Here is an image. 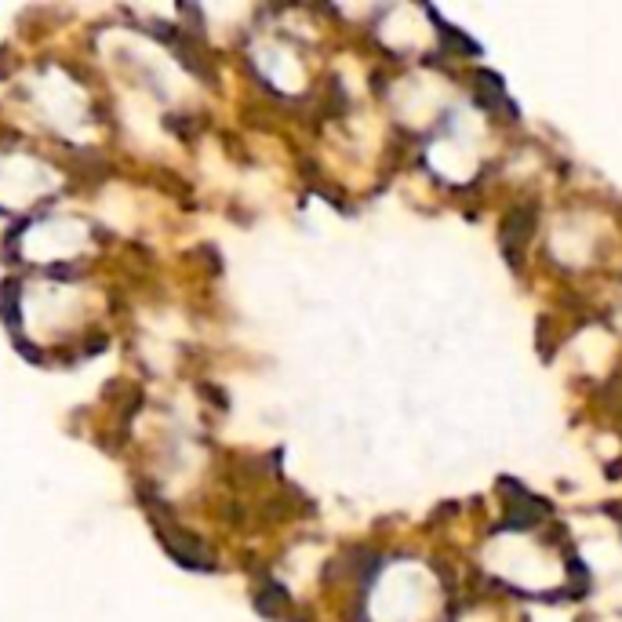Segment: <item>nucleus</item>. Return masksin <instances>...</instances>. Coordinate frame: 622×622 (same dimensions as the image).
<instances>
[{
    "mask_svg": "<svg viewBox=\"0 0 622 622\" xmlns=\"http://www.w3.org/2000/svg\"><path fill=\"white\" fill-rule=\"evenodd\" d=\"M510 499H506V528H513V532H524V528H532V524H539V517L550 506L542 499H535V495L521 492L517 484H510Z\"/></svg>",
    "mask_w": 622,
    "mask_h": 622,
    "instance_id": "f257e3e1",
    "label": "nucleus"
},
{
    "mask_svg": "<svg viewBox=\"0 0 622 622\" xmlns=\"http://www.w3.org/2000/svg\"><path fill=\"white\" fill-rule=\"evenodd\" d=\"M532 230H535V211L532 208H513L510 219H506V226H502V248H506V255H510L513 262L521 259V248L528 244Z\"/></svg>",
    "mask_w": 622,
    "mask_h": 622,
    "instance_id": "f03ea898",
    "label": "nucleus"
},
{
    "mask_svg": "<svg viewBox=\"0 0 622 622\" xmlns=\"http://www.w3.org/2000/svg\"><path fill=\"white\" fill-rule=\"evenodd\" d=\"M161 539L168 542L171 557L179 564H186V568H211V557H208V546H204L201 539H193V535L179 532L175 528V535L171 532H161Z\"/></svg>",
    "mask_w": 622,
    "mask_h": 622,
    "instance_id": "7ed1b4c3",
    "label": "nucleus"
},
{
    "mask_svg": "<svg viewBox=\"0 0 622 622\" xmlns=\"http://www.w3.org/2000/svg\"><path fill=\"white\" fill-rule=\"evenodd\" d=\"M477 102H481L484 110L510 113V117H513V102L506 99V91H502V81L495 77V73H481V77H477Z\"/></svg>",
    "mask_w": 622,
    "mask_h": 622,
    "instance_id": "20e7f679",
    "label": "nucleus"
},
{
    "mask_svg": "<svg viewBox=\"0 0 622 622\" xmlns=\"http://www.w3.org/2000/svg\"><path fill=\"white\" fill-rule=\"evenodd\" d=\"M288 604V593L281 590V586H273V582H266L262 586V593H259V608L266 615H277V608H284Z\"/></svg>",
    "mask_w": 622,
    "mask_h": 622,
    "instance_id": "39448f33",
    "label": "nucleus"
}]
</instances>
